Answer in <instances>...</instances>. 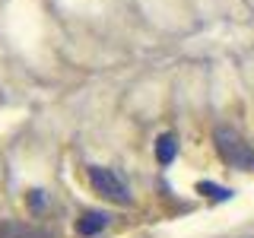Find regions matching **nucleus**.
Here are the masks:
<instances>
[{
  "mask_svg": "<svg viewBox=\"0 0 254 238\" xmlns=\"http://www.w3.org/2000/svg\"><path fill=\"white\" fill-rule=\"evenodd\" d=\"M105 226H108V213H99V210H86L83 216L76 219V232L79 235H99Z\"/></svg>",
  "mask_w": 254,
  "mask_h": 238,
  "instance_id": "obj_4",
  "label": "nucleus"
},
{
  "mask_svg": "<svg viewBox=\"0 0 254 238\" xmlns=\"http://www.w3.org/2000/svg\"><path fill=\"white\" fill-rule=\"evenodd\" d=\"M213 140H216V153L222 156V162L245 169V172H254V149L238 137L232 127H216Z\"/></svg>",
  "mask_w": 254,
  "mask_h": 238,
  "instance_id": "obj_1",
  "label": "nucleus"
},
{
  "mask_svg": "<svg viewBox=\"0 0 254 238\" xmlns=\"http://www.w3.org/2000/svg\"><path fill=\"white\" fill-rule=\"evenodd\" d=\"M0 238H51V232H45V229L38 226H29V222H0Z\"/></svg>",
  "mask_w": 254,
  "mask_h": 238,
  "instance_id": "obj_3",
  "label": "nucleus"
},
{
  "mask_svg": "<svg viewBox=\"0 0 254 238\" xmlns=\"http://www.w3.org/2000/svg\"><path fill=\"white\" fill-rule=\"evenodd\" d=\"M197 190H200L203 197H213V200H229V197H232V190H229V187L206 184V181H200V184H197Z\"/></svg>",
  "mask_w": 254,
  "mask_h": 238,
  "instance_id": "obj_6",
  "label": "nucleus"
},
{
  "mask_svg": "<svg viewBox=\"0 0 254 238\" xmlns=\"http://www.w3.org/2000/svg\"><path fill=\"white\" fill-rule=\"evenodd\" d=\"M175 153H178V143H175V137H172V133H162V137L156 140V159L162 165H169L172 159H175Z\"/></svg>",
  "mask_w": 254,
  "mask_h": 238,
  "instance_id": "obj_5",
  "label": "nucleus"
},
{
  "mask_svg": "<svg viewBox=\"0 0 254 238\" xmlns=\"http://www.w3.org/2000/svg\"><path fill=\"white\" fill-rule=\"evenodd\" d=\"M89 184H92V190L102 197V200L118 203V206H130V190L124 187V181L118 178L111 169H99V165H92V169H89Z\"/></svg>",
  "mask_w": 254,
  "mask_h": 238,
  "instance_id": "obj_2",
  "label": "nucleus"
}]
</instances>
